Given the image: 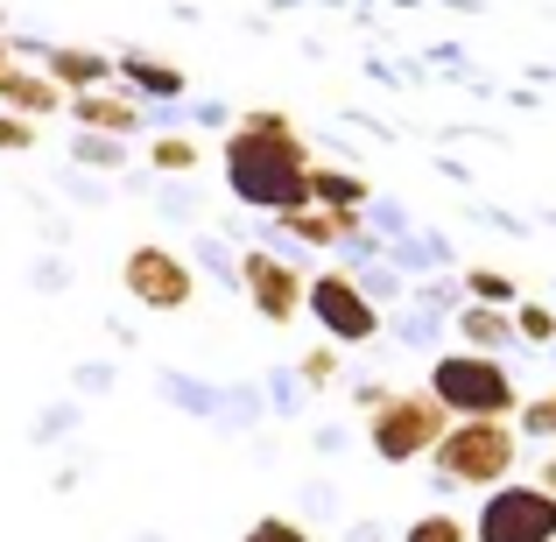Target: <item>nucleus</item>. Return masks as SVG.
Returning <instances> with one entry per match:
<instances>
[{"instance_id":"nucleus-1","label":"nucleus","mask_w":556,"mask_h":542,"mask_svg":"<svg viewBox=\"0 0 556 542\" xmlns=\"http://www.w3.org/2000/svg\"><path fill=\"white\" fill-rule=\"evenodd\" d=\"M226 190L240 204H254V212H296V204H311V169H317V155H311V141L296 135V121L289 113H275V106H254V113H240V127L226 135Z\"/></svg>"},{"instance_id":"nucleus-2","label":"nucleus","mask_w":556,"mask_h":542,"mask_svg":"<svg viewBox=\"0 0 556 542\" xmlns=\"http://www.w3.org/2000/svg\"><path fill=\"white\" fill-rule=\"evenodd\" d=\"M437 479L444 487H501L507 472H515V458H521V437L507 430V416H465V423H451L444 437H437Z\"/></svg>"},{"instance_id":"nucleus-3","label":"nucleus","mask_w":556,"mask_h":542,"mask_svg":"<svg viewBox=\"0 0 556 542\" xmlns=\"http://www.w3.org/2000/svg\"><path fill=\"white\" fill-rule=\"evenodd\" d=\"M430 394L444 402L451 423H465V416H515L521 408L515 380H507V366L493 353H444L437 374H430Z\"/></svg>"},{"instance_id":"nucleus-4","label":"nucleus","mask_w":556,"mask_h":542,"mask_svg":"<svg viewBox=\"0 0 556 542\" xmlns=\"http://www.w3.org/2000/svg\"><path fill=\"white\" fill-rule=\"evenodd\" d=\"M444 430H451V416H444V402H437L430 388H422V394H380V402H374V451L388 465L430 458Z\"/></svg>"},{"instance_id":"nucleus-5","label":"nucleus","mask_w":556,"mask_h":542,"mask_svg":"<svg viewBox=\"0 0 556 542\" xmlns=\"http://www.w3.org/2000/svg\"><path fill=\"white\" fill-rule=\"evenodd\" d=\"M472 542H556V493L549 487H486Z\"/></svg>"},{"instance_id":"nucleus-6","label":"nucleus","mask_w":556,"mask_h":542,"mask_svg":"<svg viewBox=\"0 0 556 542\" xmlns=\"http://www.w3.org/2000/svg\"><path fill=\"white\" fill-rule=\"evenodd\" d=\"M303 311H317L325 339H345V345H367L374 331H380L374 297L353 282V275H339V268H325V275H311V282H303Z\"/></svg>"},{"instance_id":"nucleus-7","label":"nucleus","mask_w":556,"mask_h":542,"mask_svg":"<svg viewBox=\"0 0 556 542\" xmlns=\"http://www.w3.org/2000/svg\"><path fill=\"white\" fill-rule=\"evenodd\" d=\"M121 282L127 297L141 303V311H184L190 297H198V275H190L184 254H169V247H135V254L121 261Z\"/></svg>"},{"instance_id":"nucleus-8","label":"nucleus","mask_w":556,"mask_h":542,"mask_svg":"<svg viewBox=\"0 0 556 542\" xmlns=\"http://www.w3.org/2000/svg\"><path fill=\"white\" fill-rule=\"evenodd\" d=\"M240 282H247V297H254V311L268 317V325H296L303 317V282H311V275H296L282 254L254 247V254L240 261Z\"/></svg>"},{"instance_id":"nucleus-9","label":"nucleus","mask_w":556,"mask_h":542,"mask_svg":"<svg viewBox=\"0 0 556 542\" xmlns=\"http://www.w3.org/2000/svg\"><path fill=\"white\" fill-rule=\"evenodd\" d=\"M64 113L85 127V135H113V141L141 135V99H121V92H106V85H92V92H71Z\"/></svg>"},{"instance_id":"nucleus-10","label":"nucleus","mask_w":556,"mask_h":542,"mask_svg":"<svg viewBox=\"0 0 556 542\" xmlns=\"http://www.w3.org/2000/svg\"><path fill=\"white\" fill-rule=\"evenodd\" d=\"M64 85L50 78V71H22V64H8L0 71V106L8 113H28V121H42V113H64Z\"/></svg>"},{"instance_id":"nucleus-11","label":"nucleus","mask_w":556,"mask_h":542,"mask_svg":"<svg viewBox=\"0 0 556 542\" xmlns=\"http://www.w3.org/2000/svg\"><path fill=\"white\" fill-rule=\"evenodd\" d=\"M282 232H296L311 247H331V240H353L359 232V212L353 204H296V212H282Z\"/></svg>"},{"instance_id":"nucleus-12","label":"nucleus","mask_w":556,"mask_h":542,"mask_svg":"<svg viewBox=\"0 0 556 542\" xmlns=\"http://www.w3.org/2000/svg\"><path fill=\"white\" fill-rule=\"evenodd\" d=\"M42 71H50V78L64 85V92H92V85H106V78H113V56L85 50V42H64V50L42 56Z\"/></svg>"},{"instance_id":"nucleus-13","label":"nucleus","mask_w":556,"mask_h":542,"mask_svg":"<svg viewBox=\"0 0 556 542\" xmlns=\"http://www.w3.org/2000/svg\"><path fill=\"white\" fill-rule=\"evenodd\" d=\"M458 339L472 345V353H493L501 339H515V317H501V303H472V311L458 317Z\"/></svg>"},{"instance_id":"nucleus-14","label":"nucleus","mask_w":556,"mask_h":542,"mask_svg":"<svg viewBox=\"0 0 556 542\" xmlns=\"http://www.w3.org/2000/svg\"><path fill=\"white\" fill-rule=\"evenodd\" d=\"M311 204H353V212H359V204H367V184L345 177V169H325V163H317L311 169Z\"/></svg>"},{"instance_id":"nucleus-15","label":"nucleus","mask_w":556,"mask_h":542,"mask_svg":"<svg viewBox=\"0 0 556 542\" xmlns=\"http://www.w3.org/2000/svg\"><path fill=\"white\" fill-rule=\"evenodd\" d=\"M121 71L141 85V92H155V99H177V92H184V71L155 64V56H121Z\"/></svg>"},{"instance_id":"nucleus-16","label":"nucleus","mask_w":556,"mask_h":542,"mask_svg":"<svg viewBox=\"0 0 556 542\" xmlns=\"http://www.w3.org/2000/svg\"><path fill=\"white\" fill-rule=\"evenodd\" d=\"M402 542H472V521H458V515H422V521H408V535Z\"/></svg>"},{"instance_id":"nucleus-17","label":"nucleus","mask_w":556,"mask_h":542,"mask_svg":"<svg viewBox=\"0 0 556 542\" xmlns=\"http://www.w3.org/2000/svg\"><path fill=\"white\" fill-rule=\"evenodd\" d=\"M521 430H529V437H556V388L521 402Z\"/></svg>"},{"instance_id":"nucleus-18","label":"nucleus","mask_w":556,"mask_h":542,"mask_svg":"<svg viewBox=\"0 0 556 542\" xmlns=\"http://www.w3.org/2000/svg\"><path fill=\"white\" fill-rule=\"evenodd\" d=\"M36 149V121L28 113H0V155H22Z\"/></svg>"},{"instance_id":"nucleus-19","label":"nucleus","mask_w":556,"mask_h":542,"mask_svg":"<svg viewBox=\"0 0 556 542\" xmlns=\"http://www.w3.org/2000/svg\"><path fill=\"white\" fill-rule=\"evenodd\" d=\"M465 282H472V297H479V303H515V282H507L501 268H472Z\"/></svg>"},{"instance_id":"nucleus-20","label":"nucleus","mask_w":556,"mask_h":542,"mask_svg":"<svg viewBox=\"0 0 556 542\" xmlns=\"http://www.w3.org/2000/svg\"><path fill=\"white\" fill-rule=\"evenodd\" d=\"M240 542H317L311 529H296V521H282V515H268V521H254Z\"/></svg>"},{"instance_id":"nucleus-21","label":"nucleus","mask_w":556,"mask_h":542,"mask_svg":"<svg viewBox=\"0 0 556 542\" xmlns=\"http://www.w3.org/2000/svg\"><path fill=\"white\" fill-rule=\"evenodd\" d=\"M155 169H198V141L163 135V141H155Z\"/></svg>"},{"instance_id":"nucleus-22","label":"nucleus","mask_w":556,"mask_h":542,"mask_svg":"<svg viewBox=\"0 0 556 542\" xmlns=\"http://www.w3.org/2000/svg\"><path fill=\"white\" fill-rule=\"evenodd\" d=\"M515 331H521V339H535V345H549L556 339V317L543 311V303H521V311H515Z\"/></svg>"},{"instance_id":"nucleus-23","label":"nucleus","mask_w":556,"mask_h":542,"mask_svg":"<svg viewBox=\"0 0 556 542\" xmlns=\"http://www.w3.org/2000/svg\"><path fill=\"white\" fill-rule=\"evenodd\" d=\"M339 374V353H331V345H311V353H303V380H331Z\"/></svg>"},{"instance_id":"nucleus-24","label":"nucleus","mask_w":556,"mask_h":542,"mask_svg":"<svg viewBox=\"0 0 556 542\" xmlns=\"http://www.w3.org/2000/svg\"><path fill=\"white\" fill-rule=\"evenodd\" d=\"M113 155H121V141H113V135H85L78 141V163H113Z\"/></svg>"},{"instance_id":"nucleus-25","label":"nucleus","mask_w":556,"mask_h":542,"mask_svg":"<svg viewBox=\"0 0 556 542\" xmlns=\"http://www.w3.org/2000/svg\"><path fill=\"white\" fill-rule=\"evenodd\" d=\"M543 487H549V493H556V458H549V465H543Z\"/></svg>"},{"instance_id":"nucleus-26","label":"nucleus","mask_w":556,"mask_h":542,"mask_svg":"<svg viewBox=\"0 0 556 542\" xmlns=\"http://www.w3.org/2000/svg\"><path fill=\"white\" fill-rule=\"evenodd\" d=\"M8 64H14V50H8V42H0V71H8Z\"/></svg>"}]
</instances>
